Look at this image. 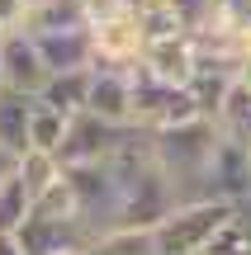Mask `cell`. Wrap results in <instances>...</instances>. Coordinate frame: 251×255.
Returning <instances> with one entry per match:
<instances>
[{
    "mask_svg": "<svg viewBox=\"0 0 251 255\" xmlns=\"http://www.w3.org/2000/svg\"><path fill=\"white\" fill-rule=\"evenodd\" d=\"M237 199H218V194H204V199H185L157 222V246L161 255H199L209 246L223 222L237 218Z\"/></svg>",
    "mask_w": 251,
    "mask_h": 255,
    "instance_id": "cell-1",
    "label": "cell"
},
{
    "mask_svg": "<svg viewBox=\"0 0 251 255\" xmlns=\"http://www.w3.org/2000/svg\"><path fill=\"white\" fill-rule=\"evenodd\" d=\"M214 142H218V123L214 119H190V123H176V128H161L152 132V161L171 175V184H190V180H204V165L214 156Z\"/></svg>",
    "mask_w": 251,
    "mask_h": 255,
    "instance_id": "cell-2",
    "label": "cell"
},
{
    "mask_svg": "<svg viewBox=\"0 0 251 255\" xmlns=\"http://www.w3.org/2000/svg\"><path fill=\"white\" fill-rule=\"evenodd\" d=\"M190 119H204L195 95H190V85L161 81L142 62H133V128L161 132V128H176V123H190Z\"/></svg>",
    "mask_w": 251,
    "mask_h": 255,
    "instance_id": "cell-3",
    "label": "cell"
},
{
    "mask_svg": "<svg viewBox=\"0 0 251 255\" xmlns=\"http://www.w3.org/2000/svg\"><path fill=\"white\" fill-rule=\"evenodd\" d=\"M128 137H133V123H104V119H95L90 109H81V114H71V123H66V137H62V146H57V161L62 165L109 161Z\"/></svg>",
    "mask_w": 251,
    "mask_h": 255,
    "instance_id": "cell-4",
    "label": "cell"
},
{
    "mask_svg": "<svg viewBox=\"0 0 251 255\" xmlns=\"http://www.w3.org/2000/svg\"><path fill=\"white\" fill-rule=\"evenodd\" d=\"M47 62L43 52H38L33 33L28 28H9V33H0V85H9V90H24V95H38L47 85Z\"/></svg>",
    "mask_w": 251,
    "mask_h": 255,
    "instance_id": "cell-5",
    "label": "cell"
},
{
    "mask_svg": "<svg viewBox=\"0 0 251 255\" xmlns=\"http://www.w3.org/2000/svg\"><path fill=\"white\" fill-rule=\"evenodd\" d=\"M85 109L104 123H133V66L90 62V95Z\"/></svg>",
    "mask_w": 251,
    "mask_h": 255,
    "instance_id": "cell-6",
    "label": "cell"
},
{
    "mask_svg": "<svg viewBox=\"0 0 251 255\" xmlns=\"http://www.w3.org/2000/svg\"><path fill=\"white\" fill-rule=\"evenodd\" d=\"M95 38V62H109V66H133L142 57V33H138V19L133 9H119V14L90 24Z\"/></svg>",
    "mask_w": 251,
    "mask_h": 255,
    "instance_id": "cell-7",
    "label": "cell"
},
{
    "mask_svg": "<svg viewBox=\"0 0 251 255\" xmlns=\"http://www.w3.org/2000/svg\"><path fill=\"white\" fill-rule=\"evenodd\" d=\"M38 52H43L47 71H85L95 62V38L90 28H38L33 33Z\"/></svg>",
    "mask_w": 251,
    "mask_h": 255,
    "instance_id": "cell-8",
    "label": "cell"
},
{
    "mask_svg": "<svg viewBox=\"0 0 251 255\" xmlns=\"http://www.w3.org/2000/svg\"><path fill=\"white\" fill-rule=\"evenodd\" d=\"M138 62L147 66L152 76H161V81L185 85L190 76H195V66H199V52H195V38L190 33H176V38H152V43H142Z\"/></svg>",
    "mask_w": 251,
    "mask_h": 255,
    "instance_id": "cell-9",
    "label": "cell"
},
{
    "mask_svg": "<svg viewBox=\"0 0 251 255\" xmlns=\"http://www.w3.org/2000/svg\"><path fill=\"white\" fill-rule=\"evenodd\" d=\"M28 114H33V95L0 85V146L9 151H28Z\"/></svg>",
    "mask_w": 251,
    "mask_h": 255,
    "instance_id": "cell-10",
    "label": "cell"
},
{
    "mask_svg": "<svg viewBox=\"0 0 251 255\" xmlns=\"http://www.w3.org/2000/svg\"><path fill=\"white\" fill-rule=\"evenodd\" d=\"M133 19H138V33L142 43H152V38H176V33H190V19L180 14L171 0H138V5H128Z\"/></svg>",
    "mask_w": 251,
    "mask_h": 255,
    "instance_id": "cell-11",
    "label": "cell"
},
{
    "mask_svg": "<svg viewBox=\"0 0 251 255\" xmlns=\"http://www.w3.org/2000/svg\"><path fill=\"white\" fill-rule=\"evenodd\" d=\"M85 95H90V66H85V71H52L47 85L38 90V100L52 104V109H62L66 119H71V114L85 109Z\"/></svg>",
    "mask_w": 251,
    "mask_h": 255,
    "instance_id": "cell-12",
    "label": "cell"
},
{
    "mask_svg": "<svg viewBox=\"0 0 251 255\" xmlns=\"http://www.w3.org/2000/svg\"><path fill=\"white\" fill-rule=\"evenodd\" d=\"M214 123H218V132H223V137L251 146V90H247L242 81L228 85V95H223V104H218Z\"/></svg>",
    "mask_w": 251,
    "mask_h": 255,
    "instance_id": "cell-13",
    "label": "cell"
},
{
    "mask_svg": "<svg viewBox=\"0 0 251 255\" xmlns=\"http://www.w3.org/2000/svg\"><path fill=\"white\" fill-rule=\"evenodd\" d=\"M90 255H161L157 227H114L90 241Z\"/></svg>",
    "mask_w": 251,
    "mask_h": 255,
    "instance_id": "cell-14",
    "label": "cell"
},
{
    "mask_svg": "<svg viewBox=\"0 0 251 255\" xmlns=\"http://www.w3.org/2000/svg\"><path fill=\"white\" fill-rule=\"evenodd\" d=\"M66 114L62 109H52V104H43L33 95V114H28V146H38V151H52L57 156V146H62V137H66Z\"/></svg>",
    "mask_w": 251,
    "mask_h": 255,
    "instance_id": "cell-15",
    "label": "cell"
},
{
    "mask_svg": "<svg viewBox=\"0 0 251 255\" xmlns=\"http://www.w3.org/2000/svg\"><path fill=\"white\" fill-rule=\"evenodd\" d=\"M14 175L24 180L28 199H38V194H43L52 180H62V161H57L52 151H38V146H28V151H19V161H14Z\"/></svg>",
    "mask_w": 251,
    "mask_h": 255,
    "instance_id": "cell-16",
    "label": "cell"
},
{
    "mask_svg": "<svg viewBox=\"0 0 251 255\" xmlns=\"http://www.w3.org/2000/svg\"><path fill=\"white\" fill-rule=\"evenodd\" d=\"M28 208H33V199H28L24 180L19 175H5L0 180V232H19L28 218Z\"/></svg>",
    "mask_w": 251,
    "mask_h": 255,
    "instance_id": "cell-17",
    "label": "cell"
},
{
    "mask_svg": "<svg viewBox=\"0 0 251 255\" xmlns=\"http://www.w3.org/2000/svg\"><path fill=\"white\" fill-rule=\"evenodd\" d=\"M199 255H251V227H247V218L237 213L233 222H223Z\"/></svg>",
    "mask_w": 251,
    "mask_h": 255,
    "instance_id": "cell-18",
    "label": "cell"
},
{
    "mask_svg": "<svg viewBox=\"0 0 251 255\" xmlns=\"http://www.w3.org/2000/svg\"><path fill=\"white\" fill-rule=\"evenodd\" d=\"M24 19H28V5L24 0H0V28H24Z\"/></svg>",
    "mask_w": 251,
    "mask_h": 255,
    "instance_id": "cell-19",
    "label": "cell"
},
{
    "mask_svg": "<svg viewBox=\"0 0 251 255\" xmlns=\"http://www.w3.org/2000/svg\"><path fill=\"white\" fill-rule=\"evenodd\" d=\"M171 5H176V9H180V14H185V19H190V28H195V24H199V19H204V14H209V5H214V0H171Z\"/></svg>",
    "mask_w": 251,
    "mask_h": 255,
    "instance_id": "cell-20",
    "label": "cell"
},
{
    "mask_svg": "<svg viewBox=\"0 0 251 255\" xmlns=\"http://www.w3.org/2000/svg\"><path fill=\"white\" fill-rule=\"evenodd\" d=\"M0 255H24V246H19L14 232H0Z\"/></svg>",
    "mask_w": 251,
    "mask_h": 255,
    "instance_id": "cell-21",
    "label": "cell"
},
{
    "mask_svg": "<svg viewBox=\"0 0 251 255\" xmlns=\"http://www.w3.org/2000/svg\"><path fill=\"white\" fill-rule=\"evenodd\" d=\"M14 161H19V156L9 151V146H0V180H5V175H14Z\"/></svg>",
    "mask_w": 251,
    "mask_h": 255,
    "instance_id": "cell-22",
    "label": "cell"
},
{
    "mask_svg": "<svg viewBox=\"0 0 251 255\" xmlns=\"http://www.w3.org/2000/svg\"><path fill=\"white\" fill-rule=\"evenodd\" d=\"M237 81H242V85H247V90H251V52L242 57V62H237Z\"/></svg>",
    "mask_w": 251,
    "mask_h": 255,
    "instance_id": "cell-23",
    "label": "cell"
},
{
    "mask_svg": "<svg viewBox=\"0 0 251 255\" xmlns=\"http://www.w3.org/2000/svg\"><path fill=\"white\" fill-rule=\"evenodd\" d=\"M52 255H90V246H62V251H52Z\"/></svg>",
    "mask_w": 251,
    "mask_h": 255,
    "instance_id": "cell-24",
    "label": "cell"
},
{
    "mask_svg": "<svg viewBox=\"0 0 251 255\" xmlns=\"http://www.w3.org/2000/svg\"><path fill=\"white\" fill-rule=\"evenodd\" d=\"M24 5H28V9H33V5H38V0H24Z\"/></svg>",
    "mask_w": 251,
    "mask_h": 255,
    "instance_id": "cell-25",
    "label": "cell"
},
{
    "mask_svg": "<svg viewBox=\"0 0 251 255\" xmlns=\"http://www.w3.org/2000/svg\"><path fill=\"white\" fill-rule=\"evenodd\" d=\"M0 33H5V28H0Z\"/></svg>",
    "mask_w": 251,
    "mask_h": 255,
    "instance_id": "cell-26",
    "label": "cell"
}]
</instances>
